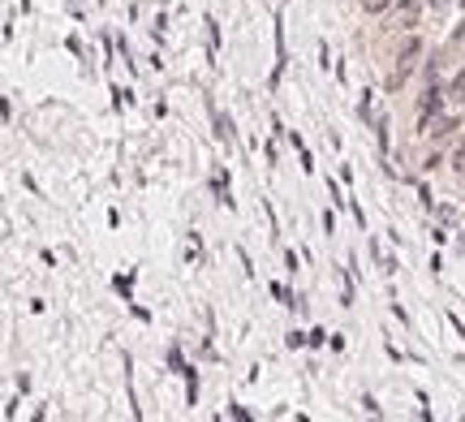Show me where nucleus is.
<instances>
[{
    "mask_svg": "<svg viewBox=\"0 0 465 422\" xmlns=\"http://www.w3.org/2000/svg\"><path fill=\"white\" fill-rule=\"evenodd\" d=\"M185 405H198V371H185Z\"/></svg>",
    "mask_w": 465,
    "mask_h": 422,
    "instance_id": "nucleus-5",
    "label": "nucleus"
},
{
    "mask_svg": "<svg viewBox=\"0 0 465 422\" xmlns=\"http://www.w3.org/2000/svg\"><path fill=\"white\" fill-rule=\"evenodd\" d=\"M207 108H212V134H216L220 142H237V125H233V117H224L216 103H207Z\"/></svg>",
    "mask_w": 465,
    "mask_h": 422,
    "instance_id": "nucleus-2",
    "label": "nucleus"
},
{
    "mask_svg": "<svg viewBox=\"0 0 465 422\" xmlns=\"http://www.w3.org/2000/svg\"><path fill=\"white\" fill-rule=\"evenodd\" d=\"M202 26H207V39H212V52H216V47H220V22H216V18H207Z\"/></svg>",
    "mask_w": 465,
    "mask_h": 422,
    "instance_id": "nucleus-10",
    "label": "nucleus"
},
{
    "mask_svg": "<svg viewBox=\"0 0 465 422\" xmlns=\"http://www.w3.org/2000/svg\"><path fill=\"white\" fill-rule=\"evenodd\" d=\"M168 366H173V375H185V371H190V366L181 362V349H177V345L168 349Z\"/></svg>",
    "mask_w": 465,
    "mask_h": 422,
    "instance_id": "nucleus-8",
    "label": "nucleus"
},
{
    "mask_svg": "<svg viewBox=\"0 0 465 422\" xmlns=\"http://www.w3.org/2000/svg\"><path fill=\"white\" fill-rule=\"evenodd\" d=\"M113 285H117V293H125V302H130V289H134V285H130V280H125V276H117V280H113Z\"/></svg>",
    "mask_w": 465,
    "mask_h": 422,
    "instance_id": "nucleus-13",
    "label": "nucleus"
},
{
    "mask_svg": "<svg viewBox=\"0 0 465 422\" xmlns=\"http://www.w3.org/2000/svg\"><path fill=\"white\" fill-rule=\"evenodd\" d=\"M423 52H427V43H423L418 35H409V39L401 43V52H396V78H405L413 65H418V57H423Z\"/></svg>",
    "mask_w": 465,
    "mask_h": 422,
    "instance_id": "nucleus-1",
    "label": "nucleus"
},
{
    "mask_svg": "<svg viewBox=\"0 0 465 422\" xmlns=\"http://www.w3.org/2000/svg\"><path fill=\"white\" fill-rule=\"evenodd\" d=\"M328 194H332V203H336V207H349V198H340V186H336L332 177H328Z\"/></svg>",
    "mask_w": 465,
    "mask_h": 422,
    "instance_id": "nucleus-12",
    "label": "nucleus"
},
{
    "mask_svg": "<svg viewBox=\"0 0 465 422\" xmlns=\"http://www.w3.org/2000/svg\"><path fill=\"white\" fill-rule=\"evenodd\" d=\"M362 409H367L371 418H384V409H379V401H375V397H362Z\"/></svg>",
    "mask_w": 465,
    "mask_h": 422,
    "instance_id": "nucleus-11",
    "label": "nucleus"
},
{
    "mask_svg": "<svg viewBox=\"0 0 465 422\" xmlns=\"http://www.w3.org/2000/svg\"><path fill=\"white\" fill-rule=\"evenodd\" d=\"M212 194H216L224 207H233V194H229V177H224V169H216V173H212Z\"/></svg>",
    "mask_w": 465,
    "mask_h": 422,
    "instance_id": "nucleus-3",
    "label": "nucleus"
},
{
    "mask_svg": "<svg viewBox=\"0 0 465 422\" xmlns=\"http://www.w3.org/2000/svg\"><path fill=\"white\" fill-rule=\"evenodd\" d=\"M452 130H457V117H435V125H431L427 134H435V138H448Z\"/></svg>",
    "mask_w": 465,
    "mask_h": 422,
    "instance_id": "nucleus-6",
    "label": "nucleus"
},
{
    "mask_svg": "<svg viewBox=\"0 0 465 422\" xmlns=\"http://www.w3.org/2000/svg\"><path fill=\"white\" fill-rule=\"evenodd\" d=\"M448 99H452V103H461V99H465V65L452 74V82H448Z\"/></svg>",
    "mask_w": 465,
    "mask_h": 422,
    "instance_id": "nucleus-4",
    "label": "nucleus"
},
{
    "mask_svg": "<svg viewBox=\"0 0 465 422\" xmlns=\"http://www.w3.org/2000/svg\"><path fill=\"white\" fill-rule=\"evenodd\" d=\"M371 103H375V91L367 86V91H362V103H357V117L362 121H371Z\"/></svg>",
    "mask_w": 465,
    "mask_h": 422,
    "instance_id": "nucleus-7",
    "label": "nucleus"
},
{
    "mask_svg": "<svg viewBox=\"0 0 465 422\" xmlns=\"http://www.w3.org/2000/svg\"><path fill=\"white\" fill-rule=\"evenodd\" d=\"M285 345H289V349H302V345H310V332H297V328H293V332L285 336Z\"/></svg>",
    "mask_w": 465,
    "mask_h": 422,
    "instance_id": "nucleus-9",
    "label": "nucleus"
},
{
    "mask_svg": "<svg viewBox=\"0 0 465 422\" xmlns=\"http://www.w3.org/2000/svg\"><path fill=\"white\" fill-rule=\"evenodd\" d=\"M461 5H465V0H461Z\"/></svg>",
    "mask_w": 465,
    "mask_h": 422,
    "instance_id": "nucleus-14",
    "label": "nucleus"
}]
</instances>
